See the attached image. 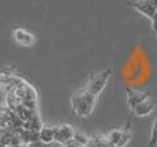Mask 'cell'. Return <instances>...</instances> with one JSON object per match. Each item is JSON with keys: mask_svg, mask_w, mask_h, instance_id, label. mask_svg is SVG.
Masks as SVG:
<instances>
[{"mask_svg": "<svg viewBox=\"0 0 157 147\" xmlns=\"http://www.w3.org/2000/svg\"><path fill=\"white\" fill-rule=\"evenodd\" d=\"M71 108L78 117H89L97 104V95L90 93L86 87L79 89L71 95Z\"/></svg>", "mask_w": 157, "mask_h": 147, "instance_id": "1", "label": "cell"}, {"mask_svg": "<svg viewBox=\"0 0 157 147\" xmlns=\"http://www.w3.org/2000/svg\"><path fill=\"white\" fill-rule=\"evenodd\" d=\"M111 76H112V70H111V68L102 70L100 72L92 74L89 76V80H87L86 89L89 90L90 93H93L94 95L98 97L102 93V90L105 89V86H107L108 80L111 79Z\"/></svg>", "mask_w": 157, "mask_h": 147, "instance_id": "2", "label": "cell"}, {"mask_svg": "<svg viewBox=\"0 0 157 147\" xmlns=\"http://www.w3.org/2000/svg\"><path fill=\"white\" fill-rule=\"evenodd\" d=\"M75 130L74 127H71L70 124H62L55 127V138H53V142L59 143V145H64V143L70 142L74 138Z\"/></svg>", "mask_w": 157, "mask_h": 147, "instance_id": "3", "label": "cell"}, {"mask_svg": "<svg viewBox=\"0 0 157 147\" xmlns=\"http://www.w3.org/2000/svg\"><path fill=\"white\" fill-rule=\"evenodd\" d=\"M13 37L17 41V44L22 45V46H32L36 42V37L30 31L22 28H17L13 31Z\"/></svg>", "mask_w": 157, "mask_h": 147, "instance_id": "4", "label": "cell"}, {"mask_svg": "<svg viewBox=\"0 0 157 147\" xmlns=\"http://www.w3.org/2000/svg\"><path fill=\"white\" fill-rule=\"evenodd\" d=\"M130 6H131L134 10H137L138 13H141L144 17L149 18V19H152V17L157 11V7L152 2H149V0H137V2L131 3Z\"/></svg>", "mask_w": 157, "mask_h": 147, "instance_id": "5", "label": "cell"}, {"mask_svg": "<svg viewBox=\"0 0 157 147\" xmlns=\"http://www.w3.org/2000/svg\"><path fill=\"white\" fill-rule=\"evenodd\" d=\"M155 109H156V102L152 101L150 98H147V100L142 101L141 104H138L131 112H132V115L137 116V117H146V116L152 115Z\"/></svg>", "mask_w": 157, "mask_h": 147, "instance_id": "6", "label": "cell"}, {"mask_svg": "<svg viewBox=\"0 0 157 147\" xmlns=\"http://www.w3.org/2000/svg\"><path fill=\"white\" fill-rule=\"evenodd\" d=\"M126 93H127V106H128L130 110H132L138 104H141L142 101L149 98L147 93L137 91V90H132V89H127Z\"/></svg>", "mask_w": 157, "mask_h": 147, "instance_id": "7", "label": "cell"}, {"mask_svg": "<svg viewBox=\"0 0 157 147\" xmlns=\"http://www.w3.org/2000/svg\"><path fill=\"white\" fill-rule=\"evenodd\" d=\"M55 138V127L53 125H43L38 131V140L45 143V145H51Z\"/></svg>", "mask_w": 157, "mask_h": 147, "instance_id": "8", "label": "cell"}, {"mask_svg": "<svg viewBox=\"0 0 157 147\" xmlns=\"http://www.w3.org/2000/svg\"><path fill=\"white\" fill-rule=\"evenodd\" d=\"M43 125L44 124H43V121H41V117L37 112L29 120H26V121L23 123V128H25V130H32V131H40V128L43 127Z\"/></svg>", "mask_w": 157, "mask_h": 147, "instance_id": "9", "label": "cell"}, {"mask_svg": "<svg viewBox=\"0 0 157 147\" xmlns=\"http://www.w3.org/2000/svg\"><path fill=\"white\" fill-rule=\"evenodd\" d=\"M130 139H131V130H130V124L127 127L122 128V135H120V139L117 142L116 147H126L128 145Z\"/></svg>", "mask_w": 157, "mask_h": 147, "instance_id": "10", "label": "cell"}, {"mask_svg": "<svg viewBox=\"0 0 157 147\" xmlns=\"http://www.w3.org/2000/svg\"><path fill=\"white\" fill-rule=\"evenodd\" d=\"M120 135H122V128H115V130H111L109 132L105 135V140L108 143H111V145L116 146L120 139Z\"/></svg>", "mask_w": 157, "mask_h": 147, "instance_id": "11", "label": "cell"}, {"mask_svg": "<svg viewBox=\"0 0 157 147\" xmlns=\"http://www.w3.org/2000/svg\"><path fill=\"white\" fill-rule=\"evenodd\" d=\"M157 146V117L153 121L152 131H150V138H149V147H156Z\"/></svg>", "mask_w": 157, "mask_h": 147, "instance_id": "12", "label": "cell"}, {"mask_svg": "<svg viewBox=\"0 0 157 147\" xmlns=\"http://www.w3.org/2000/svg\"><path fill=\"white\" fill-rule=\"evenodd\" d=\"M72 140H74L75 143H78L79 146L85 147L87 145V142H89V136L85 134H81V132H75L74 134V138H72Z\"/></svg>", "mask_w": 157, "mask_h": 147, "instance_id": "13", "label": "cell"}, {"mask_svg": "<svg viewBox=\"0 0 157 147\" xmlns=\"http://www.w3.org/2000/svg\"><path fill=\"white\" fill-rule=\"evenodd\" d=\"M152 29H153V33H155V35H156V40H157V11L152 17Z\"/></svg>", "mask_w": 157, "mask_h": 147, "instance_id": "14", "label": "cell"}, {"mask_svg": "<svg viewBox=\"0 0 157 147\" xmlns=\"http://www.w3.org/2000/svg\"><path fill=\"white\" fill-rule=\"evenodd\" d=\"M28 147H49L51 145H45V143L43 142H40V140H37V142H33V143H30V145H26Z\"/></svg>", "mask_w": 157, "mask_h": 147, "instance_id": "15", "label": "cell"}, {"mask_svg": "<svg viewBox=\"0 0 157 147\" xmlns=\"http://www.w3.org/2000/svg\"><path fill=\"white\" fill-rule=\"evenodd\" d=\"M63 147H82V146H79L78 145V143H75L74 140H70V142H67V143H64V145H63Z\"/></svg>", "mask_w": 157, "mask_h": 147, "instance_id": "16", "label": "cell"}]
</instances>
